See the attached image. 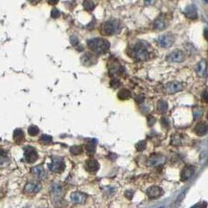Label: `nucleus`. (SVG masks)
Wrapping results in <instances>:
<instances>
[{"instance_id": "obj_24", "label": "nucleus", "mask_w": 208, "mask_h": 208, "mask_svg": "<svg viewBox=\"0 0 208 208\" xmlns=\"http://www.w3.org/2000/svg\"><path fill=\"white\" fill-rule=\"evenodd\" d=\"M206 67H207V63L205 60H201V62L197 64V72L199 73L200 76H203L205 71H206Z\"/></svg>"}, {"instance_id": "obj_6", "label": "nucleus", "mask_w": 208, "mask_h": 208, "mask_svg": "<svg viewBox=\"0 0 208 208\" xmlns=\"http://www.w3.org/2000/svg\"><path fill=\"white\" fill-rule=\"evenodd\" d=\"M175 42V37L172 34H164L158 38V43L161 47H171Z\"/></svg>"}, {"instance_id": "obj_30", "label": "nucleus", "mask_w": 208, "mask_h": 208, "mask_svg": "<svg viewBox=\"0 0 208 208\" xmlns=\"http://www.w3.org/2000/svg\"><path fill=\"white\" fill-rule=\"evenodd\" d=\"M52 193L54 194V196H60V193L63 192V188L60 184H54L52 186Z\"/></svg>"}, {"instance_id": "obj_32", "label": "nucleus", "mask_w": 208, "mask_h": 208, "mask_svg": "<svg viewBox=\"0 0 208 208\" xmlns=\"http://www.w3.org/2000/svg\"><path fill=\"white\" fill-rule=\"evenodd\" d=\"M193 113H194V118L197 120L200 118L202 116V113H203V111H202V109L201 108H196L194 109V111H193Z\"/></svg>"}, {"instance_id": "obj_10", "label": "nucleus", "mask_w": 208, "mask_h": 208, "mask_svg": "<svg viewBox=\"0 0 208 208\" xmlns=\"http://www.w3.org/2000/svg\"><path fill=\"white\" fill-rule=\"evenodd\" d=\"M167 60L172 63H181L184 60V53L181 50H176L167 57Z\"/></svg>"}, {"instance_id": "obj_4", "label": "nucleus", "mask_w": 208, "mask_h": 208, "mask_svg": "<svg viewBox=\"0 0 208 208\" xmlns=\"http://www.w3.org/2000/svg\"><path fill=\"white\" fill-rule=\"evenodd\" d=\"M48 168L53 173H62L65 169V163L60 157H52V162L48 165Z\"/></svg>"}, {"instance_id": "obj_9", "label": "nucleus", "mask_w": 208, "mask_h": 208, "mask_svg": "<svg viewBox=\"0 0 208 208\" xmlns=\"http://www.w3.org/2000/svg\"><path fill=\"white\" fill-rule=\"evenodd\" d=\"M182 89H183V84H182L181 83H179V82H171V83L167 84L166 87H165L166 92L169 93V94L176 93V92H179V91H180Z\"/></svg>"}, {"instance_id": "obj_29", "label": "nucleus", "mask_w": 208, "mask_h": 208, "mask_svg": "<svg viewBox=\"0 0 208 208\" xmlns=\"http://www.w3.org/2000/svg\"><path fill=\"white\" fill-rule=\"evenodd\" d=\"M28 133L29 135H31V136H35V135H38L39 133V129L38 128L37 126H30L29 128H28Z\"/></svg>"}, {"instance_id": "obj_35", "label": "nucleus", "mask_w": 208, "mask_h": 208, "mask_svg": "<svg viewBox=\"0 0 208 208\" xmlns=\"http://www.w3.org/2000/svg\"><path fill=\"white\" fill-rule=\"evenodd\" d=\"M180 139L179 136H175V137H173V139H172V144L175 145V146H177V145H180Z\"/></svg>"}, {"instance_id": "obj_41", "label": "nucleus", "mask_w": 208, "mask_h": 208, "mask_svg": "<svg viewBox=\"0 0 208 208\" xmlns=\"http://www.w3.org/2000/svg\"><path fill=\"white\" fill-rule=\"evenodd\" d=\"M161 122H162V124H163V126L164 127H168L169 126V122H168V119L167 118H162V120H161Z\"/></svg>"}, {"instance_id": "obj_39", "label": "nucleus", "mask_w": 208, "mask_h": 208, "mask_svg": "<svg viewBox=\"0 0 208 208\" xmlns=\"http://www.w3.org/2000/svg\"><path fill=\"white\" fill-rule=\"evenodd\" d=\"M125 196L128 197L129 200H131V199H133V191H127L125 193Z\"/></svg>"}, {"instance_id": "obj_1", "label": "nucleus", "mask_w": 208, "mask_h": 208, "mask_svg": "<svg viewBox=\"0 0 208 208\" xmlns=\"http://www.w3.org/2000/svg\"><path fill=\"white\" fill-rule=\"evenodd\" d=\"M87 46L91 51H93L97 55H102L108 52L110 47V44L106 39L101 38H95L87 40Z\"/></svg>"}, {"instance_id": "obj_43", "label": "nucleus", "mask_w": 208, "mask_h": 208, "mask_svg": "<svg viewBox=\"0 0 208 208\" xmlns=\"http://www.w3.org/2000/svg\"><path fill=\"white\" fill-rule=\"evenodd\" d=\"M48 2H49V4H51V5H56L59 2V0H48Z\"/></svg>"}, {"instance_id": "obj_34", "label": "nucleus", "mask_w": 208, "mask_h": 208, "mask_svg": "<svg viewBox=\"0 0 208 208\" xmlns=\"http://www.w3.org/2000/svg\"><path fill=\"white\" fill-rule=\"evenodd\" d=\"M60 16V11L58 9H53L51 11V17L53 18H58Z\"/></svg>"}, {"instance_id": "obj_8", "label": "nucleus", "mask_w": 208, "mask_h": 208, "mask_svg": "<svg viewBox=\"0 0 208 208\" xmlns=\"http://www.w3.org/2000/svg\"><path fill=\"white\" fill-rule=\"evenodd\" d=\"M71 201L76 204H84L87 200V195L82 192H74L70 196Z\"/></svg>"}, {"instance_id": "obj_26", "label": "nucleus", "mask_w": 208, "mask_h": 208, "mask_svg": "<svg viewBox=\"0 0 208 208\" xmlns=\"http://www.w3.org/2000/svg\"><path fill=\"white\" fill-rule=\"evenodd\" d=\"M83 147H81V146H78V145H75V146H72L70 148V153L71 154H73V155H79L83 153Z\"/></svg>"}, {"instance_id": "obj_23", "label": "nucleus", "mask_w": 208, "mask_h": 208, "mask_svg": "<svg viewBox=\"0 0 208 208\" xmlns=\"http://www.w3.org/2000/svg\"><path fill=\"white\" fill-rule=\"evenodd\" d=\"M157 110L159 111L160 113H165L167 110H168V103L164 100H160L157 103Z\"/></svg>"}, {"instance_id": "obj_16", "label": "nucleus", "mask_w": 208, "mask_h": 208, "mask_svg": "<svg viewBox=\"0 0 208 208\" xmlns=\"http://www.w3.org/2000/svg\"><path fill=\"white\" fill-rule=\"evenodd\" d=\"M195 133L199 136H203L208 133V125L205 122H199L195 127Z\"/></svg>"}, {"instance_id": "obj_33", "label": "nucleus", "mask_w": 208, "mask_h": 208, "mask_svg": "<svg viewBox=\"0 0 208 208\" xmlns=\"http://www.w3.org/2000/svg\"><path fill=\"white\" fill-rule=\"evenodd\" d=\"M120 84H121V82L116 78H114L110 81V87L112 88H118L120 87Z\"/></svg>"}, {"instance_id": "obj_42", "label": "nucleus", "mask_w": 208, "mask_h": 208, "mask_svg": "<svg viewBox=\"0 0 208 208\" xmlns=\"http://www.w3.org/2000/svg\"><path fill=\"white\" fill-rule=\"evenodd\" d=\"M154 3V0H145V4L146 5H151Z\"/></svg>"}, {"instance_id": "obj_31", "label": "nucleus", "mask_w": 208, "mask_h": 208, "mask_svg": "<svg viewBox=\"0 0 208 208\" xmlns=\"http://www.w3.org/2000/svg\"><path fill=\"white\" fill-rule=\"evenodd\" d=\"M146 147H147L146 141L142 140V141H139L138 143H136V145H135V149L137 150L138 151H144V150L146 149Z\"/></svg>"}, {"instance_id": "obj_18", "label": "nucleus", "mask_w": 208, "mask_h": 208, "mask_svg": "<svg viewBox=\"0 0 208 208\" xmlns=\"http://www.w3.org/2000/svg\"><path fill=\"white\" fill-rule=\"evenodd\" d=\"M154 28L155 30H158V31H161V30H164L166 28V18L163 14H160V16L154 20Z\"/></svg>"}, {"instance_id": "obj_11", "label": "nucleus", "mask_w": 208, "mask_h": 208, "mask_svg": "<svg viewBox=\"0 0 208 208\" xmlns=\"http://www.w3.org/2000/svg\"><path fill=\"white\" fill-rule=\"evenodd\" d=\"M81 63H82L84 66H92V65H94L97 63V58H96L93 54L87 53L83 56L82 59H81Z\"/></svg>"}, {"instance_id": "obj_46", "label": "nucleus", "mask_w": 208, "mask_h": 208, "mask_svg": "<svg viewBox=\"0 0 208 208\" xmlns=\"http://www.w3.org/2000/svg\"><path fill=\"white\" fill-rule=\"evenodd\" d=\"M207 119H208V113H207Z\"/></svg>"}, {"instance_id": "obj_38", "label": "nucleus", "mask_w": 208, "mask_h": 208, "mask_svg": "<svg viewBox=\"0 0 208 208\" xmlns=\"http://www.w3.org/2000/svg\"><path fill=\"white\" fill-rule=\"evenodd\" d=\"M202 100L204 101V102L208 103V90H205L203 93H202Z\"/></svg>"}, {"instance_id": "obj_25", "label": "nucleus", "mask_w": 208, "mask_h": 208, "mask_svg": "<svg viewBox=\"0 0 208 208\" xmlns=\"http://www.w3.org/2000/svg\"><path fill=\"white\" fill-rule=\"evenodd\" d=\"M95 149H96V142H89L85 145V150L88 155H93L95 154Z\"/></svg>"}, {"instance_id": "obj_44", "label": "nucleus", "mask_w": 208, "mask_h": 208, "mask_svg": "<svg viewBox=\"0 0 208 208\" xmlns=\"http://www.w3.org/2000/svg\"><path fill=\"white\" fill-rule=\"evenodd\" d=\"M204 37H205V38L208 40V29H205V31H204Z\"/></svg>"}, {"instance_id": "obj_12", "label": "nucleus", "mask_w": 208, "mask_h": 208, "mask_svg": "<svg viewBox=\"0 0 208 208\" xmlns=\"http://www.w3.org/2000/svg\"><path fill=\"white\" fill-rule=\"evenodd\" d=\"M40 190H41V184L35 181L29 182L24 187L25 193H28V194H35V193L39 192Z\"/></svg>"}, {"instance_id": "obj_7", "label": "nucleus", "mask_w": 208, "mask_h": 208, "mask_svg": "<svg viewBox=\"0 0 208 208\" xmlns=\"http://www.w3.org/2000/svg\"><path fill=\"white\" fill-rule=\"evenodd\" d=\"M166 162V157L161 155V154H153L149 159V166L153 167V168H156V167H160L163 166Z\"/></svg>"}, {"instance_id": "obj_5", "label": "nucleus", "mask_w": 208, "mask_h": 208, "mask_svg": "<svg viewBox=\"0 0 208 208\" xmlns=\"http://www.w3.org/2000/svg\"><path fill=\"white\" fill-rule=\"evenodd\" d=\"M38 154L37 151L32 146H27L24 148V159L26 160L28 163H34L38 160Z\"/></svg>"}, {"instance_id": "obj_2", "label": "nucleus", "mask_w": 208, "mask_h": 208, "mask_svg": "<svg viewBox=\"0 0 208 208\" xmlns=\"http://www.w3.org/2000/svg\"><path fill=\"white\" fill-rule=\"evenodd\" d=\"M133 57L136 60H146L150 57L149 49L145 42H137L133 47Z\"/></svg>"}, {"instance_id": "obj_27", "label": "nucleus", "mask_w": 208, "mask_h": 208, "mask_svg": "<svg viewBox=\"0 0 208 208\" xmlns=\"http://www.w3.org/2000/svg\"><path fill=\"white\" fill-rule=\"evenodd\" d=\"M83 5H84V8L87 11H93L95 9V4L92 0H84Z\"/></svg>"}, {"instance_id": "obj_3", "label": "nucleus", "mask_w": 208, "mask_h": 208, "mask_svg": "<svg viewBox=\"0 0 208 208\" xmlns=\"http://www.w3.org/2000/svg\"><path fill=\"white\" fill-rule=\"evenodd\" d=\"M120 31V23L115 19H110L102 25V33L106 35H112Z\"/></svg>"}, {"instance_id": "obj_13", "label": "nucleus", "mask_w": 208, "mask_h": 208, "mask_svg": "<svg viewBox=\"0 0 208 208\" xmlns=\"http://www.w3.org/2000/svg\"><path fill=\"white\" fill-rule=\"evenodd\" d=\"M195 173V167L194 166H185L183 169L181 171V174H180V179L181 181H187L190 177L194 175Z\"/></svg>"}, {"instance_id": "obj_22", "label": "nucleus", "mask_w": 208, "mask_h": 208, "mask_svg": "<svg viewBox=\"0 0 208 208\" xmlns=\"http://www.w3.org/2000/svg\"><path fill=\"white\" fill-rule=\"evenodd\" d=\"M13 136H14V140L16 141L17 143H21L24 140V133H23L22 130H20V129L14 130Z\"/></svg>"}, {"instance_id": "obj_28", "label": "nucleus", "mask_w": 208, "mask_h": 208, "mask_svg": "<svg viewBox=\"0 0 208 208\" xmlns=\"http://www.w3.org/2000/svg\"><path fill=\"white\" fill-rule=\"evenodd\" d=\"M52 141H53L52 137L50 135H48V134H43V135H41V137L39 138L40 143L45 144V145H48L50 143H52Z\"/></svg>"}, {"instance_id": "obj_19", "label": "nucleus", "mask_w": 208, "mask_h": 208, "mask_svg": "<svg viewBox=\"0 0 208 208\" xmlns=\"http://www.w3.org/2000/svg\"><path fill=\"white\" fill-rule=\"evenodd\" d=\"M184 14L191 19H196L197 17V8L194 5H189L187 6L184 10Z\"/></svg>"}, {"instance_id": "obj_15", "label": "nucleus", "mask_w": 208, "mask_h": 208, "mask_svg": "<svg viewBox=\"0 0 208 208\" xmlns=\"http://www.w3.org/2000/svg\"><path fill=\"white\" fill-rule=\"evenodd\" d=\"M85 168H87V170L88 172L95 173V172H97L99 170V168H100L99 162L96 159L90 158V159L87 160V162H85Z\"/></svg>"}, {"instance_id": "obj_40", "label": "nucleus", "mask_w": 208, "mask_h": 208, "mask_svg": "<svg viewBox=\"0 0 208 208\" xmlns=\"http://www.w3.org/2000/svg\"><path fill=\"white\" fill-rule=\"evenodd\" d=\"M154 123H155V119L154 117H151V116H149V117H148V125L149 126H153Z\"/></svg>"}, {"instance_id": "obj_14", "label": "nucleus", "mask_w": 208, "mask_h": 208, "mask_svg": "<svg viewBox=\"0 0 208 208\" xmlns=\"http://www.w3.org/2000/svg\"><path fill=\"white\" fill-rule=\"evenodd\" d=\"M162 194H163V190L158 186H151L147 190V195L149 196L150 199H157L161 197Z\"/></svg>"}, {"instance_id": "obj_17", "label": "nucleus", "mask_w": 208, "mask_h": 208, "mask_svg": "<svg viewBox=\"0 0 208 208\" xmlns=\"http://www.w3.org/2000/svg\"><path fill=\"white\" fill-rule=\"evenodd\" d=\"M31 172L34 176H35L39 179H44L47 177V174H46V172H45V170L42 166H35L32 169Z\"/></svg>"}, {"instance_id": "obj_21", "label": "nucleus", "mask_w": 208, "mask_h": 208, "mask_svg": "<svg viewBox=\"0 0 208 208\" xmlns=\"http://www.w3.org/2000/svg\"><path fill=\"white\" fill-rule=\"evenodd\" d=\"M118 99L119 100H122V101H125V100H128L130 98V96H131V93H130V91L129 89H127V88H123V89H121L118 94Z\"/></svg>"}, {"instance_id": "obj_20", "label": "nucleus", "mask_w": 208, "mask_h": 208, "mask_svg": "<svg viewBox=\"0 0 208 208\" xmlns=\"http://www.w3.org/2000/svg\"><path fill=\"white\" fill-rule=\"evenodd\" d=\"M124 73V68L120 64H112L109 67V74L110 76H119Z\"/></svg>"}, {"instance_id": "obj_45", "label": "nucleus", "mask_w": 208, "mask_h": 208, "mask_svg": "<svg viewBox=\"0 0 208 208\" xmlns=\"http://www.w3.org/2000/svg\"><path fill=\"white\" fill-rule=\"evenodd\" d=\"M204 1H205V2H208V0H204Z\"/></svg>"}, {"instance_id": "obj_36", "label": "nucleus", "mask_w": 208, "mask_h": 208, "mask_svg": "<svg viewBox=\"0 0 208 208\" xmlns=\"http://www.w3.org/2000/svg\"><path fill=\"white\" fill-rule=\"evenodd\" d=\"M70 41H71V44L74 45V46H76V45H78V43H79V40H78V38H77V37H71Z\"/></svg>"}, {"instance_id": "obj_37", "label": "nucleus", "mask_w": 208, "mask_h": 208, "mask_svg": "<svg viewBox=\"0 0 208 208\" xmlns=\"http://www.w3.org/2000/svg\"><path fill=\"white\" fill-rule=\"evenodd\" d=\"M135 101H136V102H137L138 104L143 103V101H144V96H143V95H138L137 97L135 98Z\"/></svg>"}]
</instances>
